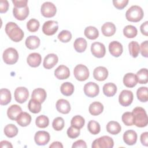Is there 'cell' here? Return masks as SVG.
I'll use <instances>...</instances> for the list:
<instances>
[{
    "instance_id": "6da1fadb",
    "label": "cell",
    "mask_w": 148,
    "mask_h": 148,
    "mask_svg": "<svg viewBox=\"0 0 148 148\" xmlns=\"http://www.w3.org/2000/svg\"><path fill=\"white\" fill-rule=\"evenodd\" d=\"M5 32L10 39L15 42L21 41L24 35L23 30L13 22H9L6 24Z\"/></svg>"
},
{
    "instance_id": "7a4b0ae2",
    "label": "cell",
    "mask_w": 148,
    "mask_h": 148,
    "mask_svg": "<svg viewBox=\"0 0 148 148\" xmlns=\"http://www.w3.org/2000/svg\"><path fill=\"white\" fill-rule=\"evenodd\" d=\"M133 124L138 127H145L147 125L148 119L145 110L141 107L135 108L132 112Z\"/></svg>"
},
{
    "instance_id": "3957f363",
    "label": "cell",
    "mask_w": 148,
    "mask_h": 148,
    "mask_svg": "<svg viewBox=\"0 0 148 148\" xmlns=\"http://www.w3.org/2000/svg\"><path fill=\"white\" fill-rule=\"evenodd\" d=\"M144 13L143 9L138 5L130 7L125 13V17L128 21L131 22H139L143 17Z\"/></svg>"
},
{
    "instance_id": "277c9868",
    "label": "cell",
    "mask_w": 148,
    "mask_h": 148,
    "mask_svg": "<svg viewBox=\"0 0 148 148\" xmlns=\"http://www.w3.org/2000/svg\"><path fill=\"white\" fill-rule=\"evenodd\" d=\"M114 142L112 138L109 136H102L95 140L92 143V148H112Z\"/></svg>"
},
{
    "instance_id": "5b68a950",
    "label": "cell",
    "mask_w": 148,
    "mask_h": 148,
    "mask_svg": "<svg viewBox=\"0 0 148 148\" xmlns=\"http://www.w3.org/2000/svg\"><path fill=\"white\" fill-rule=\"evenodd\" d=\"M2 57L3 61L6 64L12 65L17 62L18 59V53L15 49L9 47L3 51Z\"/></svg>"
},
{
    "instance_id": "8992f818",
    "label": "cell",
    "mask_w": 148,
    "mask_h": 148,
    "mask_svg": "<svg viewBox=\"0 0 148 148\" xmlns=\"http://www.w3.org/2000/svg\"><path fill=\"white\" fill-rule=\"evenodd\" d=\"M73 74L75 78L79 81H84L89 77V71L86 66L83 64L77 65L73 70Z\"/></svg>"
},
{
    "instance_id": "52a82bcc",
    "label": "cell",
    "mask_w": 148,
    "mask_h": 148,
    "mask_svg": "<svg viewBox=\"0 0 148 148\" xmlns=\"http://www.w3.org/2000/svg\"><path fill=\"white\" fill-rule=\"evenodd\" d=\"M40 12L44 17L50 18L54 16L57 12V9L53 3L46 2L42 5Z\"/></svg>"
},
{
    "instance_id": "ba28073f",
    "label": "cell",
    "mask_w": 148,
    "mask_h": 148,
    "mask_svg": "<svg viewBox=\"0 0 148 148\" xmlns=\"http://www.w3.org/2000/svg\"><path fill=\"white\" fill-rule=\"evenodd\" d=\"M58 29V23L56 21L49 20L46 21L42 26V31L44 34L50 36L55 34Z\"/></svg>"
},
{
    "instance_id": "9c48e42d",
    "label": "cell",
    "mask_w": 148,
    "mask_h": 148,
    "mask_svg": "<svg viewBox=\"0 0 148 148\" xmlns=\"http://www.w3.org/2000/svg\"><path fill=\"white\" fill-rule=\"evenodd\" d=\"M134 99L133 93L131 91L124 90H123L119 97V101L121 105L123 106H128L131 104Z\"/></svg>"
},
{
    "instance_id": "30bf717a",
    "label": "cell",
    "mask_w": 148,
    "mask_h": 148,
    "mask_svg": "<svg viewBox=\"0 0 148 148\" xmlns=\"http://www.w3.org/2000/svg\"><path fill=\"white\" fill-rule=\"evenodd\" d=\"M99 92V86L94 82H88L84 86V92L88 97L94 98L98 95Z\"/></svg>"
},
{
    "instance_id": "8fae6325",
    "label": "cell",
    "mask_w": 148,
    "mask_h": 148,
    "mask_svg": "<svg viewBox=\"0 0 148 148\" xmlns=\"http://www.w3.org/2000/svg\"><path fill=\"white\" fill-rule=\"evenodd\" d=\"M28 97V90L24 87H17L14 91V99L20 103L25 102L27 100Z\"/></svg>"
},
{
    "instance_id": "7c38bea8",
    "label": "cell",
    "mask_w": 148,
    "mask_h": 148,
    "mask_svg": "<svg viewBox=\"0 0 148 148\" xmlns=\"http://www.w3.org/2000/svg\"><path fill=\"white\" fill-rule=\"evenodd\" d=\"M91 51L92 55L97 58L103 57L106 53L104 45L100 42H94L91 46Z\"/></svg>"
},
{
    "instance_id": "4fadbf2b",
    "label": "cell",
    "mask_w": 148,
    "mask_h": 148,
    "mask_svg": "<svg viewBox=\"0 0 148 148\" xmlns=\"http://www.w3.org/2000/svg\"><path fill=\"white\" fill-rule=\"evenodd\" d=\"M50 134L45 131H39L36 132L34 136L35 143L39 146H43L48 143L50 140Z\"/></svg>"
},
{
    "instance_id": "5bb4252c",
    "label": "cell",
    "mask_w": 148,
    "mask_h": 148,
    "mask_svg": "<svg viewBox=\"0 0 148 148\" xmlns=\"http://www.w3.org/2000/svg\"><path fill=\"white\" fill-rule=\"evenodd\" d=\"M14 17L18 20H25L29 14V8L28 6L23 8L14 7L13 9Z\"/></svg>"
},
{
    "instance_id": "9a60e30c",
    "label": "cell",
    "mask_w": 148,
    "mask_h": 148,
    "mask_svg": "<svg viewBox=\"0 0 148 148\" xmlns=\"http://www.w3.org/2000/svg\"><path fill=\"white\" fill-rule=\"evenodd\" d=\"M58 58L55 54L51 53L47 54L43 60V66L47 69H50L53 68L58 62Z\"/></svg>"
},
{
    "instance_id": "2e32d148",
    "label": "cell",
    "mask_w": 148,
    "mask_h": 148,
    "mask_svg": "<svg viewBox=\"0 0 148 148\" xmlns=\"http://www.w3.org/2000/svg\"><path fill=\"white\" fill-rule=\"evenodd\" d=\"M54 75L58 79H66L70 76L69 69L65 65H61L54 71Z\"/></svg>"
},
{
    "instance_id": "e0dca14e",
    "label": "cell",
    "mask_w": 148,
    "mask_h": 148,
    "mask_svg": "<svg viewBox=\"0 0 148 148\" xmlns=\"http://www.w3.org/2000/svg\"><path fill=\"white\" fill-rule=\"evenodd\" d=\"M109 50L111 55L118 57L123 53V48L122 45L117 41H112L109 43Z\"/></svg>"
},
{
    "instance_id": "ac0fdd59",
    "label": "cell",
    "mask_w": 148,
    "mask_h": 148,
    "mask_svg": "<svg viewBox=\"0 0 148 148\" xmlns=\"http://www.w3.org/2000/svg\"><path fill=\"white\" fill-rule=\"evenodd\" d=\"M93 76L97 80L103 81L108 76V69L104 66H98L94 70Z\"/></svg>"
},
{
    "instance_id": "d6986e66",
    "label": "cell",
    "mask_w": 148,
    "mask_h": 148,
    "mask_svg": "<svg viewBox=\"0 0 148 148\" xmlns=\"http://www.w3.org/2000/svg\"><path fill=\"white\" fill-rule=\"evenodd\" d=\"M123 140L128 145H133L137 140V134L134 130L126 131L123 134Z\"/></svg>"
},
{
    "instance_id": "ffe728a7",
    "label": "cell",
    "mask_w": 148,
    "mask_h": 148,
    "mask_svg": "<svg viewBox=\"0 0 148 148\" xmlns=\"http://www.w3.org/2000/svg\"><path fill=\"white\" fill-rule=\"evenodd\" d=\"M42 57L40 54L38 53H32L29 54L27 58L28 64L33 68H36L39 66L41 63Z\"/></svg>"
},
{
    "instance_id": "44dd1931",
    "label": "cell",
    "mask_w": 148,
    "mask_h": 148,
    "mask_svg": "<svg viewBox=\"0 0 148 148\" xmlns=\"http://www.w3.org/2000/svg\"><path fill=\"white\" fill-rule=\"evenodd\" d=\"M56 108L59 112L62 114H68L71 110V105L67 100L60 99L56 102Z\"/></svg>"
},
{
    "instance_id": "7402d4cb",
    "label": "cell",
    "mask_w": 148,
    "mask_h": 148,
    "mask_svg": "<svg viewBox=\"0 0 148 148\" xmlns=\"http://www.w3.org/2000/svg\"><path fill=\"white\" fill-rule=\"evenodd\" d=\"M123 83L127 87L132 88L135 87L138 83L136 75L132 73H126L123 77Z\"/></svg>"
},
{
    "instance_id": "603a6c76",
    "label": "cell",
    "mask_w": 148,
    "mask_h": 148,
    "mask_svg": "<svg viewBox=\"0 0 148 148\" xmlns=\"http://www.w3.org/2000/svg\"><path fill=\"white\" fill-rule=\"evenodd\" d=\"M116 30L115 25L110 22L104 23L101 27L102 33L105 36H111L113 35L116 32Z\"/></svg>"
},
{
    "instance_id": "cb8c5ba5",
    "label": "cell",
    "mask_w": 148,
    "mask_h": 148,
    "mask_svg": "<svg viewBox=\"0 0 148 148\" xmlns=\"http://www.w3.org/2000/svg\"><path fill=\"white\" fill-rule=\"evenodd\" d=\"M22 112V109L17 105H11L7 110L8 117L12 120H16L18 115Z\"/></svg>"
},
{
    "instance_id": "d4e9b609",
    "label": "cell",
    "mask_w": 148,
    "mask_h": 148,
    "mask_svg": "<svg viewBox=\"0 0 148 148\" xmlns=\"http://www.w3.org/2000/svg\"><path fill=\"white\" fill-rule=\"evenodd\" d=\"M39 38L35 35H31L27 38L25 43L27 48L31 50H34L38 48L40 45Z\"/></svg>"
},
{
    "instance_id": "484cf974",
    "label": "cell",
    "mask_w": 148,
    "mask_h": 148,
    "mask_svg": "<svg viewBox=\"0 0 148 148\" xmlns=\"http://www.w3.org/2000/svg\"><path fill=\"white\" fill-rule=\"evenodd\" d=\"M46 92L42 88H37L33 90L31 95L32 99H34L41 103H43L46 98Z\"/></svg>"
},
{
    "instance_id": "4316f807",
    "label": "cell",
    "mask_w": 148,
    "mask_h": 148,
    "mask_svg": "<svg viewBox=\"0 0 148 148\" xmlns=\"http://www.w3.org/2000/svg\"><path fill=\"white\" fill-rule=\"evenodd\" d=\"M17 123L21 127L28 125L31 121V116L27 112H21L16 120Z\"/></svg>"
},
{
    "instance_id": "83f0119b",
    "label": "cell",
    "mask_w": 148,
    "mask_h": 148,
    "mask_svg": "<svg viewBox=\"0 0 148 148\" xmlns=\"http://www.w3.org/2000/svg\"><path fill=\"white\" fill-rule=\"evenodd\" d=\"M88 110L91 115L98 116L103 112V106L99 102H93L90 105Z\"/></svg>"
},
{
    "instance_id": "f1b7e54d",
    "label": "cell",
    "mask_w": 148,
    "mask_h": 148,
    "mask_svg": "<svg viewBox=\"0 0 148 148\" xmlns=\"http://www.w3.org/2000/svg\"><path fill=\"white\" fill-rule=\"evenodd\" d=\"M12 95L10 91L7 88H1L0 90V104L1 105H6L10 101Z\"/></svg>"
},
{
    "instance_id": "f546056e",
    "label": "cell",
    "mask_w": 148,
    "mask_h": 148,
    "mask_svg": "<svg viewBox=\"0 0 148 148\" xmlns=\"http://www.w3.org/2000/svg\"><path fill=\"white\" fill-rule=\"evenodd\" d=\"M106 130L112 135H117L121 131V127L118 122L110 121L106 125Z\"/></svg>"
},
{
    "instance_id": "4dcf8cb0",
    "label": "cell",
    "mask_w": 148,
    "mask_h": 148,
    "mask_svg": "<svg viewBox=\"0 0 148 148\" xmlns=\"http://www.w3.org/2000/svg\"><path fill=\"white\" fill-rule=\"evenodd\" d=\"M87 43L85 39L82 38H77L73 43V47L75 50L79 53L84 52L87 48Z\"/></svg>"
},
{
    "instance_id": "1f68e13d",
    "label": "cell",
    "mask_w": 148,
    "mask_h": 148,
    "mask_svg": "<svg viewBox=\"0 0 148 148\" xmlns=\"http://www.w3.org/2000/svg\"><path fill=\"white\" fill-rule=\"evenodd\" d=\"M117 92V87L113 83H108L103 86V92L106 97H113Z\"/></svg>"
},
{
    "instance_id": "d6a6232c",
    "label": "cell",
    "mask_w": 148,
    "mask_h": 148,
    "mask_svg": "<svg viewBox=\"0 0 148 148\" xmlns=\"http://www.w3.org/2000/svg\"><path fill=\"white\" fill-rule=\"evenodd\" d=\"M84 35L89 39L94 40L99 36V32L97 28L92 26H88L86 27L84 32Z\"/></svg>"
},
{
    "instance_id": "836d02e7",
    "label": "cell",
    "mask_w": 148,
    "mask_h": 148,
    "mask_svg": "<svg viewBox=\"0 0 148 148\" xmlns=\"http://www.w3.org/2000/svg\"><path fill=\"white\" fill-rule=\"evenodd\" d=\"M61 92L65 96H70L74 92V86L70 82H65L60 87Z\"/></svg>"
},
{
    "instance_id": "e575fe53",
    "label": "cell",
    "mask_w": 148,
    "mask_h": 148,
    "mask_svg": "<svg viewBox=\"0 0 148 148\" xmlns=\"http://www.w3.org/2000/svg\"><path fill=\"white\" fill-rule=\"evenodd\" d=\"M4 133L7 137L13 138L17 135L18 128L15 125L13 124H9L5 127Z\"/></svg>"
},
{
    "instance_id": "d590c367",
    "label": "cell",
    "mask_w": 148,
    "mask_h": 148,
    "mask_svg": "<svg viewBox=\"0 0 148 148\" xmlns=\"http://www.w3.org/2000/svg\"><path fill=\"white\" fill-rule=\"evenodd\" d=\"M137 34L138 31L136 28L132 25H127L123 29V34L128 38H135L137 35Z\"/></svg>"
},
{
    "instance_id": "8d00e7d4",
    "label": "cell",
    "mask_w": 148,
    "mask_h": 148,
    "mask_svg": "<svg viewBox=\"0 0 148 148\" xmlns=\"http://www.w3.org/2000/svg\"><path fill=\"white\" fill-rule=\"evenodd\" d=\"M28 108L31 112L33 113H38L41 110V103L31 98L28 102Z\"/></svg>"
},
{
    "instance_id": "74e56055",
    "label": "cell",
    "mask_w": 148,
    "mask_h": 148,
    "mask_svg": "<svg viewBox=\"0 0 148 148\" xmlns=\"http://www.w3.org/2000/svg\"><path fill=\"white\" fill-rule=\"evenodd\" d=\"M138 82L140 84H146L148 82V73L146 68L140 69L136 75Z\"/></svg>"
},
{
    "instance_id": "f35d334b",
    "label": "cell",
    "mask_w": 148,
    "mask_h": 148,
    "mask_svg": "<svg viewBox=\"0 0 148 148\" xmlns=\"http://www.w3.org/2000/svg\"><path fill=\"white\" fill-rule=\"evenodd\" d=\"M128 49L130 54L132 57L136 58L138 57L140 51V46L137 42H131L128 45Z\"/></svg>"
},
{
    "instance_id": "ab89813d",
    "label": "cell",
    "mask_w": 148,
    "mask_h": 148,
    "mask_svg": "<svg viewBox=\"0 0 148 148\" xmlns=\"http://www.w3.org/2000/svg\"><path fill=\"white\" fill-rule=\"evenodd\" d=\"M138 99L142 102H146L148 100L147 88L146 87H140L136 91Z\"/></svg>"
},
{
    "instance_id": "60d3db41",
    "label": "cell",
    "mask_w": 148,
    "mask_h": 148,
    "mask_svg": "<svg viewBox=\"0 0 148 148\" xmlns=\"http://www.w3.org/2000/svg\"><path fill=\"white\" fill-rule=\"evenodd\" d=\"M87 128L89 132L93 135L98 134L101 131V126L99 124L94 120H91L88 123Z\"/></svg>"
},
{
    "instance_id": "b9f144b4",
    "label": "cell",
    "mask_w": 148,
    "mask_h": 148,
    "mask_svg": "<svg viewBox=\"0 0 148 148\" xmlns=\"http://www.w3.org/2000/svg\"><path fill=\"white\" fill-rule=\"evenodd\" d=\"M85 123L84 119L80 116V115H76L72 117L71 121V124L72 126H73L76 128H77L79 129H81L83 128Z\"/></svg>"
},
{
    "instance_id": "7bdbcfd3",
    "label": "cell",
    "mask_w": 148,
    "mask_h": 148,
    "mask_svg": "<svg viewBox=\"0 0 148 148\" xmlns=\"http://www.w3.org/2000/svg\"><path fill=\"white\" fill-rule=\"evenodd\" d=\"M35 124L37 127L42 128L47 127L49 124V118L45 115H40L36 117Z\"/></svg>"
},
{
    "instance_id": "ee69618b",
    "label": "cell",
    "mask_w": 148,
    "mask_h": 148,
    "mask_svg": "<svg viewBox=\"0 0 148 148\" xmlns=\"http://www.w3.org/2000/svg\"><path fill=\"white\" fill-rule=\"evenodd\" d=\"M40 24L38 20L35 18L30 19L27 23V28L28 30L31 32L37 31L39 28Z\"/></svg>"
},
{
    "instance_id": "f6af8a7d",
    "label": "cell",
    "mask_w": 148,
    "mask_h": 148,
    "mask_svg": "<svg viewBox=\"0 0 148 148\" xmlns=\"http://www.w3.org/2000/svg\"><path fill=\"white\" fill-rule=\"evenodd\" d=\"M58 38L61 42L63 43H66L71 40L72 34L71 32L68 30H62L59 33Z\"/></svg>"
},
{
    "instance_id": "bcb514c9",
    "label": "cell",
    "mask_w": 148,
    "mask_h": 148,
    "mask_svg": "<svg viewBox=\"0 0 148 148\" xmlns=\"http://www.w3.org/2000/svg\"><path fill=\"white\" fill-rule=\"evenodd\" d=\"M65 125L64 120L61 117H56L53 120L52 126L56 131H61L63 129Z\"/></svg>"
},
{
    "instance_id": "7dc6e473",
    "label": "cell",
    "mask_w": 148,
    "mask_h": 148,
    "mask_svg": "<svg viewBox=\"0 0 148 148\" xmlns=\"http://www.w3.org/2000/svg\"><path fill=\"white\" fill-rule=\"evenodd\" d=\"M123 123L127 126L132 125L133 124V114L132 112H127L123 114L121 117Z\"/></svg>"
},
{
    "instance_id": "c3c4849f",
    "label": "cell",
    "mask_w": 148,
    "mask_h": 148,
    "mask_svg": "<svg viewBox=\"0 0 148 148\" xmlns=\"http://www.w3.org/2000/svg\"><path fill=\"white\" fill-rule=\"evenodd\" d=\"M66 133H67V135L68 136V137H69L71 139H75L79 136L80 131V129L71 125L67 130Z\"/></svg>"
},
{
    "instance_id": "681fc988",
    "label": "cell",
    "mask_w": 148,
    "mask_h": 148,
    "mask_svg": "<svg viewBox=\"0 0 148 148\" xmlns=\"http://www.w3.org/2000/svg\"><path fill=\"white\" fill-rule=\"evenodd\" d=\"M128 0H113V3L114 6L118 9H123L128 4Z\"/></svg>"
},
{
    "instance_id": "f907efd6",
    "label": "cell",
    "mask_w": 148,
    "mask_h": 148,
    "mask_svg": "<svg viewBox=\"0 0 148 148\" xmlns=\"http://www.w3.org/2000/svg\"><path fill=\"white\" fill-rule=\"evenodd\" d=\"M148 47V41L147 40H145V42H142L140 45V52H141V54L143 57H145L146 58L147 57V49Z\"/></svg>"
},
{
    "instance_id": "816d5d0a",
    "label": "cell",
    "mask_w": 148,
    "mask_h": 148,
    "mask_svg": "<svg viewBox=\"0 0 148 148\" xmlns=\"http://www.w3.org/2000/svg\"><path fill=\"white\" fill-rule=\"evenodd\" d=\"M9 2L6 0H1L0 1V13H6L9 9Z\"/></svg>"
},
{
    "instance_id": "f5cc1de1",
    "label": "cell",
    "mask_w": 148,
    "mask_h": 148,
    "mask_svg": "<svg viewBox=\"0 0 148 148\" xmlns=\"http://www.w3.org/2000/svg\"><path fill=\"white\" fill-rule=\"evenodd\" d=\"M12 2L14 4V7L23 8L27 6L28 1L27 0H18V1L13 0Z\"/></svg>"
},
{
    "instance_id": "db71d44e",
    "label": "cell",
    "mask_w": 148,
    "mask_h": 148,
    "mask_svg": "<svg viewBox=\"0 0 148 148\" xmlns=\"http://www.w3.org/2000/svg\"><path fill=\"white\" fill-rule=\"evenodd\" d=\"M72 147V148H77V147L86 148L87 145H86V143L84 140H78L73 143Z\"/></svg>"
},
{
    "instance_id": "11a10c76",
    "label": "cell",
    "mask_w": 148,
    "mask_h": 148,
    "mask_svg": "<svg viewBox=\"0 0 148 148\" xmlns=\"http://www.w3.org/2000/svg\"><path fill=\"white\" fill-rule=\"evenodd\" d=\"M140 142L145 146H148V132H145L140 135Z\"/></svg>"
},
{
    "instance_id": "9f6ffc18",
    "label": "cell",
    "mask_w": 148,
    "mask_h": 148,
    "mask_svg": "<svg viewBox=\"0 0 148 148\" xmlns=\"http://www.w3.org/2000/svg\"><path fill=\"white\" fill-rule=\"evenodd\" d=\"M140 32L141 33L145 35V36H147L148 35V21H145V23H143L140 27Z\"/></svg>"
},
{
    "instance_id": "6f0895ef",
    "label": "cell",
    "mask_w": 148,
    "mask_h": 148,
    "mask_svg": "<svg viewBox=\"0 0 148 148\" xmlns=\"http://www.w3.org/2000/svg\"><path fill=\"white\" fill-rule=\"evenodd\" d=\"M0 146L1 148L3 147H13V146L12 145L11 143L6 141V140H2L0 143Z\"/></svg>"
},
{
    "instance_id": "680465c9",
    "label": "cell",
    "mask_w": 148,
    "mask_h": 148,
    "mask_svg": "<svg viewBox=\"0 0 148 148\" xmlns=\"http://www.w3.org/2000/svg\"><path fill=\"white\" fill-rule=\"evenodd\" d=\"M50 148H62L63 147V145H62V143L60 142L56 141V142H53L49 146Z\"/></svg>"
}]
</instances>
